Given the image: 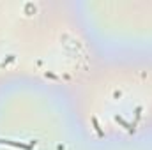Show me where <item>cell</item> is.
<instances>
[{"label": "cell", "mask_w": 152, "mask_h": 150, "mask_svg": "<svg viewBox=\"0 0 152 150\" xmlns=\"http://www.w3.org/2000/svg\"><path fill=\"white\" fill-rule=\"evenodd\" d=\"M0 143H4V145H11V147H16V149L30 150L28 145H25V143H18V141H11V140H0Z\"/></svg>", "instance_id": "6da1fadb"}, {"label": "cell", "mask_w": 152, "mask_h": 150, "mask_svg": "<svg viewBox=\"0 0 152 150\" xmlns=\"http://www.w3.org/2000/svg\"><path fill=\"white\" fill-rule=\"evenodd\" d=\"M92 122H94V127H96V131L99 133V136H103V131H101V127H99V124H97V120H96V117L92 118Z\"/></svg>", "instance_id": "7a4b0ae2"}]
</instances>
